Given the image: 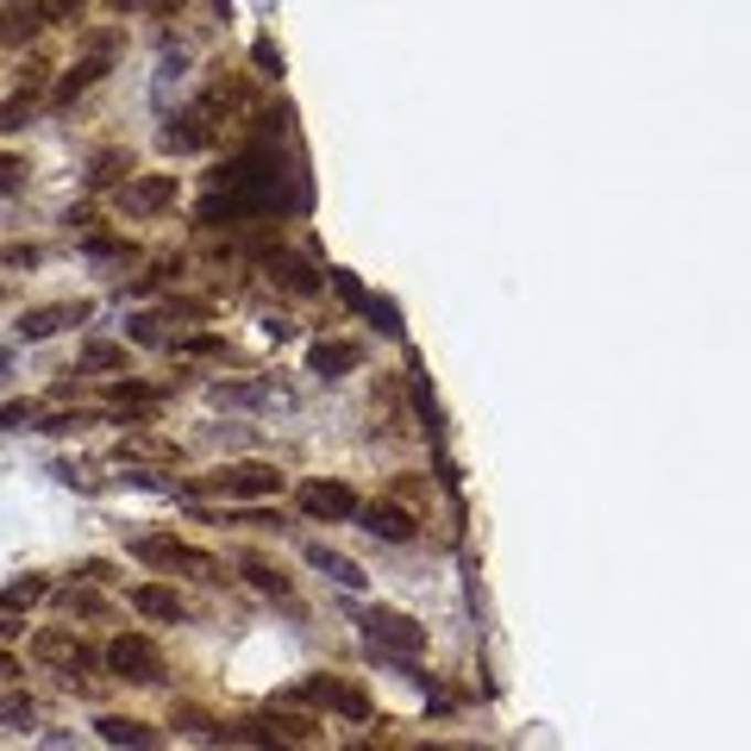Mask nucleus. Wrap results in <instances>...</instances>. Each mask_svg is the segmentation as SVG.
Instances as JSON below:
<instances>
[{
    "label": "nucleus",
    "instance_id": "1",
    "mask_svg": "<svg viewBox=\"0 0 751 751\" xmlns=\"http://www.w3.org/2000/svg\"><path fill=\"white\" fill-rule=\"evenodd\" d=\"M126 551L144 564H157V570H189V577L201 582H226V564L213 558V551H194V545H182L175 533H132L126 539Z\"/></svg>",
    "mask_w": 751,
    "mask_h": 751
},
{
    "label": "nucleus",
    "instance_id": "2",
    "mask_svg": "<svg viewBox=\"0 0 751 751\" xmlns=\"http://www.w3.org/2000/svg\"><path fill=\"white\" fill-rule=\"evenodd\" d=\"M364 645L376 657H395V664H414V657L426 652V626L414 614H401V608H364Z\"/></svg>",
    "mask_w": 751,
    "mask_h": 751
},
{
    "label": "nucleus",
    "instance_id": "3",
    "mask_svg": "<svg viewBox=\"0 0 751 751\" xmlns=\"http://www.w3.org/2000/svg\"><path fill=\"white\" fill-rule=\"evenodd\" d=\"M32 657H39V664H51L69 689H88V676H95V664H100V657L88 652L69 626H44V633H32Z\"/></svg>",
    "mask_w": 751,
    "mask_h": 751
},
{
    "label": "nucleus",
    "instance_id": "4",
    "mask_svg": "<svg viewBox=\"0 0 751 751\" xmlns=\"http://www.w3.org/2000/svg\"><path fill=\"white\" fill-rule=\"evenodd\" d=\"M213 495H226V501H264V495H282V470L264 458H245V463H219L207 476Z\"/></svg>",
    "mask_w": 751,
    "mask_h": 751
},
{
    "label": "nucleus",
    "instance_id": "5",
    "mask_svg": "<svg viewBox=\"0 0 751 751\" xmlns=\"http://www.w3.org/2000/svg\"><path fill=\"white\" fill-rule=\"evenodd\" d=\"M282 701H301V708H332L345 714V720H369V695L357 689V683H345V676H308V683H294Z\"/></svg>",
    "mask_w": 751,
    "mask_h": 751
},
{
    "label": "nucleus",
    "instance_id": "6",
    "mask_svg": "<svg viewBox=\"0 0 751 751\" xmlns=\"http://www.w3.org/2000/svg\"><path fill=\"white\" fill-rule=\"evenodd\" d=\"M107 670L126 676V683H138V689H151V683H163V652H157L144 633H119L114 645H107Z\"/></svg>",
    "mask_w": 751,
    "mask_h": 751
},
{
    "label": "nucleus",
    "instance_id": "7",
    "mask_svg": "<svg viewBox=\"0 0 751 751\" xmlns=\"http://www.w3.org/2000/svg\"><path fill=\"white\" fill-rule=\"evenodd\" d=\"M175 201H182L175 175H132V182L119 189V207L132 213V219H157V213H170Z\"/></svg>",
    "mask_w": 751,
    "mask_h": 751
},
{
    "label": "nucleus",
    "instance_id": "8",
    "mask_svg": "<svg viewBox=\"0 0 751 751\" xmlns=\"http://www.w3.org/2000/svg\"><path fill=\"white\" fill-rule=\"evenodd\" d=\"M301 507L313 521H357L364 514V501H357L351 482H301Z\"/></svg>",
    "mask_w": 751,
    "mask_h": 751
},
{
    "label": "nucleus",
    "instance_id": "9",
    "mask_svg": "<svg viewBox=\"0 0 751 751\" xmlns=\"http://www.w3.org/2000/svg\"><path fill=\"white\" fill-rule=\"evenodd\" d=\"M88 301H51V308H25L20 313V339L25 345H39V339H51V332H63V326H82L88 320Z\"/></svg>",
    "mask_w": 751,
    "mask_h": 751
},
{
    "label": "nucleus",
    "instance_id": "10",
    "mask_svg": "<svg viewBox=\"0 0 751 751\" xmlns=\"http://www.w3.org/2000/svg\"><path fill=\"white\" fill-rule=\"evenodd\" d=\"M157 144H163V151H207V144H213V114H201V107L175 114L170 126L157 132Z\"/></svg>",
    "mask_w": 751,
    "mask_h": 751
},
{
    "label": "nucleus",
    "instance_id": "11",
    "mask_svg": "<svg viewBox=\"0 0 751 751\" xmlns=\"http://www.w3.org/2000/svg\"><path fill=\"white\" fill-rule=\"evenodd\" d=\"M357 521H364L369 539H383V545H407V539H414V526H420L407 507H395V501H376V507H364Z\"/></svg>",
    "mask_w": 751,
    "mask_h": 751
},
{
    "label": "nucleus",
    "instance_id": "12",
    "mask_svg": "<svg viewBox=\"0 0 751 751\" xmlns=\"http://www.w3.org/2000/svg\"><path fill=\"white\" fill-rule=\"evenodd\" d=\"M95 732L107 739V745H126V751H157L163 745V732H157L151 720H126V714H100Z\"/></svg>",
    "mask_w": 751,
    "mask_h": 751
},
{
    "label": "nucleus",
    "instance_id": "13",
    "mask_svg": "<svg viewBox=\"0 0 751 751\" xmlns=\"http://www.w3.org/2000/svg\"><path fill=\"white\" fill-rule=\"evenodd\" d=\"M126 601H132L144 620H163V626H182V620H189V601L175 596V589H163V582H138Z\"/></svg>",
    "mask_w": 751,
    "mask_h": 751
},
{
    "label": "nucleus",
    "instance_id": "14",
    "mask_svg": "<svg viewBox=\"0 0 751 751\" xmlns=\"http://www.w3.org/2000/svg\"><path fill=\"white\" fill-rule=\"evenodd\" d=\"M308 564L320 570V577H332L339 589H364V570H357L345 551H332V545H308Z\"/></svg>",
    "mask_w": 751,
    "mask_h": 751
},
{
    "label": "nucleus",
    "instance_id": "15",
    "mask_svg": "<svg viewBox=\"0 0 751 751\" xmlns=\"http://www.w3.org/2000/svg\"><path fill=\"white\" fill-rule=\"evenodd\" d=\"M100 76H107V51H95V57H82L76 69H63V82L51 88V95H57V100H76V95H88V88H95Z\"/></svg>",
    "mask_w": 751,
    "mask_h": 751
},
{
    "label": "nucleus",
    "instance_id": "16",
    "mask_svg": "<svg viewBox=\"0 0 751 751\" xmlns=\"http://www.w3.org/2000/svg\"><path fill=\"white\" fill-rule=\"evenodd\" d=\"M270 276H276L289 294H320V276H313L301 257H270Z\"/></svg>",
    "mask_w": 751,
    "mask_h": 751
},
{
    "label": "nucleus",
    "instance_id": "17",
    "mask_svg": "<svg viewBox=\"0 0 751 751\" xmlns=\"http://www.w3.org/2000/svg\"><path fill=\"white\" fill-rule=\"evenodd\" d=\"M39 20H44V7H0V44L32 39V32H39Z\"/></svg>",
    "mask_w": 751,
    "mask_h": 751
},
{
    "label": "nucleus",
    "instance_id": "18",
    "mask_svg": "<svg viewBox=\"0 0 751 751\" xmlns=\"http://www.w3.org/2000/svg\"><path fill=\"white\" fill-rule=\"evenodd\" d=\"M357 364H364L357 345H313V369H320V376H345V369H357Z\"/></svg>",
    "mask_w": 751,
    "mask_h": 751
},
{
    "label": "nucleus",
    "instance_id": "19",
    "mask_svg": "<svg viewBox=\"0 0 751 751\" xmlns=\"http://www.w3.org/2000/svg\"><path fill=\"white\" fill-rule=\"evenodd\" d=\"M44 596H51V582L25 577V582H7V589H0V608H13V614H20V608H39Z\"/></svg>",
    "mask_w": 751,
    "mask_h": 751
},
{
    "label": "nucleus",
    "instance_id": "20",
    "mask_svg": "<svg viewBox=\"0 0 751 751\" xmlns=\"http://www.w3.org/2000/svg\"><path fill=\"white\" fill-rule=\"evenodd\" d=\"M213 401H219V407H264V401H270V388H264V383H219V388H213Z\"/></svg>",
    "mask_w": 751,
    "mask_h": 751
},
{
    "label": "nucleus",
    "instance_id": "21",
    "mask_svg": "<svg viewBox=\"0 0 751 751\" xmlns=\"http://www.w3.org/2000/svg\"><path fill=\"white\" fill-rule=\"evenodd\" d=\"M264 727H276V745H282V739H289V745H313V720H301V714H270V720H264Z\"/></svg>",
    "mask_w": 751,
    "mask_h": 751
},
{
    "label": "nucleus",
    "instance_id": "22",
    "mask_svg": "<svg viewBox=\"0 0 751 751\" xmlns=\"http://www.w3.org/2000/svg\"><path fill=\"white\" fill-rule=\"evenodd\" d=\"M32 720H39L32 695H0V727H32Z\"/></svg>",
    "mask_w": 751,
    "mask_h": 751
},
{
    "label": "nucleus",
    "instance_id": "23",
    "mask_svg": "<svg viewBox=\"0 0 751 751\" xmlns=\"http://www.w3.org/2000/svg\"><path fill=\"white\" fill-rule=\"evenodd\" d=\"M245 577L257 582L264 596H289V577H282V570H270V564H264V558H245Z\"/></svg>",
    "mask_w": 751,
    "mask_h": 751
},
{
    "label": "nucleus",
    "instance_id": "24",
    "mask_svg": "<svg viewBox=\"0 0 751 751\" xmlns=\"http://www.w3.org/2000/svg\"><path fill=\"white\" fill-rule=\"evenodd\" d=\"M82 369H126V351L119 345H88L82 351Z\"/></svg>",
    "mask_w": 751,
    "mask_h": 751
},
{
    "label": "nucleus",
    "instance_id": "25",
    "mask_svg": "<svg viewBox=\"0 0 751 751\" xmlns=\"http://www.w3.org/2000/svg\"><path fill=\"white\" fill-rule=\"evenodd\" d=\"M0 264H7V270H32V264H39V245H0Z\"/></svg>",
    "mask_w": 751,
    "mask_h": 751
},
{
    "label": "nucleus",
    "instance_id": "26",
    "mask_svg": "<svg viewBox=\"0 0 751 751\" xmlns=\"http://www.w3.org/2000/svg\"><path fill=\"white\" fill-rule=\"evenodd\" d=\"M213 351H226V345H219L213 332H201V339H182V345H175V357H213Z\"/></svg>",
    "mask_w": 751,
    "mask_h": 751
},
{
    "label": "nucleus",
    "instance_id": "27",
    "mask_svg": "<svg viewBox=\"0 0 751 751\" xmlns=\"http://www.w3.org/2000/svg\"><path fill=\"white\" fill-rule=\"evenodd\" d=\"M25 182V157H0V194H13Z\"/></svg>",
    "mask_w": 751,
    "mask_h": 751
},
{
    "label": "nucleus",
    "instance_id": "28",
    "mask_svg": "<svg viewBox=\"0 0 751 751\" xmlns=\"http://www.w3.org/2000/svg\"><path fill=\"white\" fill-rule=\"evenodd\" d=\"M63 608H69V614H100L107 601H100V596H88V589H82V596L69 589V596H63Z\"/></svg>",
    "mask_w": 751,
    "mask_h": 751
},
{
    "label": "nucleus",
    "instance_id": "29",
    "mask_svg": "<svg viewBox=\"0 0 751 751\" xmlns=\"http://www.w3.org/2000/svg\"><path fill=\"white\" fill-rule=\"evenodd\" d=\"M114 401H157V388H138V383H114Z\"/></svg>",
    "mask_w": 751,
    "mask_h": 751
},
{
    "label": "nucleus",
    "instance_id": "30",
    "mask_svg": "<svg viewBox=\"0 0 751 751\" xmlns=\"http://www.w3.org/2000/svg\"><path fill=\"white\" fill-rule=\"evenodd\" d=\"M20 633H25L20 620H0V639H20Z\"/></svg>",
    "mask_w": 751,
    "mask_h": 751
},
{
    "label": "nucleus",
    "instance_id": "31",
    "mask_svg": "<svg viewBox=\"0 0 751 751\" xmlns=\"http://www.w3.org/2000/svg\"><path fill=\"white\" fill-rule=\"evenodd\" d=\"M7 676H20V670H13V657H0V683H7Z\"/></svg>",
    "mask_w": 751,
    "mask_h": 751
}]
</instances>
